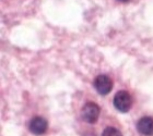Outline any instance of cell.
Segmentation results:
<instances>
[{
    "label": "cell",
    "instance_id": "1",
    "mask_svg": "<svg viewBox=\"0 0 153 136\" xmlns=\"http://www.w3.org/2000/svg\"><path fill=\"white\" fill-rule=\"evenodd\" d=\"M114 106L120 112H128L132 106V98L129 93L120 90L114 97Z\"/></svg>",
    "mask_w": 153,
    "mask_h": 136
},
{
    "label": "cell",
    "instance_id": "2",
    "mask_svg": "<svg viewBox=\"0 0 153 136\" xmlns=\"http://www.w3.org/2000/svg\"><path fill=\"white\" fill-rule=\"evenodd\" d=\"M100 107L94 102H88L83 106L81 114H82V119L85 122L90 124L96 123V121L100 117Z\"/></svg>",
    "mask_w": 153,
    "mask_h": 136
},
{
    "label": "cell",
    "instance_id": "3",
    "mask_svg": "<svg viewBox=\"0 0 153 136\" xmlns=\"http://www.w3.org/2000/svg\"><path fill=\"white\" fill-rule=\"evenodd\" d=\"M94 87L101 95H107L113 88L112 79L107 75H99L94 79Z\"/></svg>",
    "mask_w": 153,
    "mask_h": 136
},
{
    "label": "cell",
    "instance_id": "4",
    "mask_svg": "<svg viewBox=\"0 0 153 136\" xmlns=\"http://www.w3.org/2000/svg\"><path fill=\"white\" fill-rule=\"evenodd\" d=\"M48 123L44 118L42 117H35L33 118L31 122H30V131L35 135H42L47 131Z\"/></svg>",
    "mask_w": 153,
    "mask_h": 136
},
{
    "label": "cell",
    "instance_id": "5",
    "mask_svg": "<svg viewBox=\"0 0 153 136\" xmlns=\"http://www.w3.org/2000/svg\"><path fill=\"white\" fill-rule=\"evenodd\" d=\"M138 132L144 136H153V119L150 117H143L137 123Z\"/></svg>",
    "mask_w": 153,
    "mask_h": 136
},
{
    "label": "cell",
    "instance_id": "6",
    "mask_svg": "<svg viewBox=\"0 0 153 136\" xmlns=\"http://www.w3.org/2000/svg\"><path fill=\"white\" fill-rule=\"evenodd\" d=\"M102 136H123V134H121L120 131L117 130V129H115V127H112V126H108L103 131Z\"/></svg>",
    "mask_w": 153,
    "mask_h": 136
},
{
    "label": "cell",
    "instance_id": "7",
    "mask_svg": "<svg viewBox=\"0 0 153 136\" xmlns=\"http://www.w3.org/2000/svg\"><path fill=\"white\" fill-rule=\"evenodd\" d=\"M121 2H128V1H130V0H119Z\"/></svg>",
    "mask_w": 153,
    "mask_h": 136
}]
</instances>
